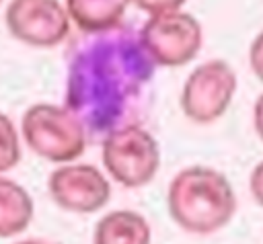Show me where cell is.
Listing matches in <instances>:
<instances>
[{
  "label": "cell",
  "instance_id": "obj_11",
  "mask_svg": "<svg viewBox=\"0 0 263 244\" xmlns=\"http://www.w3.org/2000/svg\"><path fill=\"white\" fill-rule=\"evenodd\" d=\"M33 213L35 205L29 191L16 180L0 176V238H10L27 230Z\"/></svg>",
  "mask_w": 263,
  "mask_h": 244
},
{
  "label": "cell",
  "instance_id": "obj_9",
  "mask_svg": "<svg viewBox=\"0 0 263 244\" xmlns=\"http://www.w3.org/2000/svg\"><path fill=\"white\" fill-rule=\"evenodd\" d=\"M152 230L148 219L134 209L105 213L92 234V244H150Z\"/></svg>",
  "mask_w": 263,
  "mask_h": 244
},
{
  "label": "cell",
  "instance_id": "obj_1",
  "mask_svg": "<svg viewBox=\"0 0 263 244\" xmlns=\"http://www.w3.org/2000/svg\"><path fill=\"white\" fill-rule=\"evenodd\" d=\"M154 72L132 25L82 33L68 51L64 105L82 121L88 139L103 141L111 131L144 121Z\"/></svg>",
  "mask_w": 263,
  "mask_h": 244
},
{
  "label": "cell",
  "instance_id": "obj_7",
  "mask_svg": "<svg viewBox=\"0 0 263 244\" xmlns=\"http://www.w3.org/2000/svg\"><path fill=\"white\" fill-rule=\"evenodd\" d=\"M8 33L31 47H55L70 35V16L60 0H10L4 12Z\"/></svg>",
  "mask_w": 263,
  "mask_h": 244
},
{
  "label": "cell",
  "instance_id": "obj_14",
  "mask_svg": "<svg viewBox=\"0 0 263 244\" xmlns=\"http://www.w3.org/2000/svg\"><path fill=\"white\" fill-rule=\"evenodd\" d=\"M249 64L253 74L263 82V31H259L255 35V39L251 41L249 47Z\"/></svg>",
  "mask_w": 263,
  "mask_h": 244
},
{
  "label": "cell",
  "instance_id": "obj_18",
  "mask_svg": "<svg viewBox=\"0 0 263 244\" xmlns=\"http://www.w3.org/2000/svg\"><path fill=\"white\" fill-rule=\"evenodd\" d=\"M0 2H2V0H0Z\"/></svg>",
  "mask_w": 263,
  "mask_h": 244
},
{
  "label": "cell",
  "instance_id": "obj_13",
  "mask_svg": "<svg viewBox=\"0 0 263 244\" xmlns=\"http://www.w3.org/2000/svg\"><path fill=\"white\" fill-rule=\"evenodd\" d=\"M187 0H132V4H136L140 10L148 12V14H160V12H168V10H179Z\"/></svg>",
  "mask_w": 263,
  "mask_h": 244
},
{
  "label": "cell",
  "instance_id": "obj_16",
  "mask_svg": "<svg viewBox=\"0 0 263 244\" xmlns=\"http://www.w3.org/2000/svg\"><path fill=\"white\" fill-rule=\"evenodd\" d=\"M253 125H255V131H257L259 139L263 141V92L257 96L255 107H253Z\"/></svg>",
  "mask_w": 263,
  "mask_h": 244
},
{
  "label": "cell",
  "instance_id": "obj_12",
  "mask_svg": "<svg viewBox=\"0 0 263 244\" xmlns=\"http://www.w3.org/2000/svg\"><path fill=\"white\" fill-rule=\"evenodd\" d=\"M21 160L18 131L8 115L0 111V174L14 168Z\"/></svg>",
  "mask_w": 263,
  "mask_h": 244
},
{
  "label": "cell",
  "instance_id": "obj_3",
  "mask_svg": "<svg viewBox=\"0 0 263 244\" xmlns=\"http://www.w3.org/2000/svg\"><path fill=\"white\" fill-rule=\"evenodd\" d=\"M21 133L31 152L55 164L80 158L88 141L82 121L66 105L51 103L31 105L23 115Z\"/></svg>",
  "mask_w": 263,
  "mask_h": 244
},
{
  "label": "cell",
  "instance_id": "obj_17",
  "mask_svg": "<svg viewBox=\"0 0 263 244\" xmlns=\"http://www.w3.org/2000/svg\"><path fill=\"white\" fill-rule=\"evenodd\" d=\"M14 244H60V242H53V240H47V238H27V240H21V242H14Z\"/></svg>",
  "mask_w": 263,
  "mask_h": 244
},
{
  "label": "cell",
  "instance_id": "obj_2",
  "mask_svg": "<svg viewBox=\"0 0 263 244\" xmlns=\"http://www.w3.org/2000/svg\"><path fill=\"white\" fill-rule=\"evenodd\" d=\"M166 207L181 230L205 236L230 223L236 211V195L224 172L193 164L173 176Z\"/></svg>",
  "mask_w": 263,
  "mask_h": 244
},
{
  "label": "cell",
  "instance_id": "obj_15",
  "mask_svg": "<svg viewBox=\"0 0 263 244\" xmlns=\"http://www.w3.org/2000/svg\"><path fill=\"white\" fill-rule=\"evenodd\" d=\"M249 189L253 199L263 207V160L259 164H255L251 176H249Z\"/></svg>",
  "mask_w": 263,
  "mask_h": 244
},
{
  "label": "cell",
  "instance_id": "obj_8",
  "mask_svg": "<svg viewBox=\"0 0 263 244\" xmlns=\"http://www.w3.org/2000/svg\"><path fill=\"white\" fill-rule=\"evenodd\" d=\"M53 203L72 213H95L109 203L111 185L92 164H62L47 178Z\"/></svg>",
  "mask_w": 263,
  "mask_h": 244
},
{
  "label": "cell",
  "instance_id": "obj_5",
  "mask_svg": "<svg viewBox=\"0 0 263 244\" xmlns=\"http://www.w3.org/2000/svg\"><path fill=\"white\" fill-rule=\"evenodd\" d=\"M150 59L160 68H181L193 62L203 45L201 23L185 10L150 14L140 29Z\"/></svg>",
  "mask_w": 263,
  "mask_h": 244
},
{
  "label": "cell",
  "instance_id": "obj_4",
  "mask_svg": "<svg viewBox=\"0 0 263 244\" xmlns=\"http://www.w3.org/2000/svg\"><path fill=\"white\" fill-rule=\"evenodd\" d=\"M103 166L113 180L127 189L146 187L160 168L156 137L142 125H123L101 141Z\"/></svg>",
  "mask_w": 263,
  "mask_h": 244
},
{
  "label": "cell",
  "instance_id": "obj_6",
  "mask_svg": "<svg viewBox=\"0 0 263 244\" xmlns=\"http://www.w3.org/2000/svg\"><path fill=\"white\" fill-rule=\"evenodd\" d=\"M238 78L226 59H208L191 70L181 88L183 115L199 125L218 121L230 107Z\"/></svg>",
  "mask_w": 263,
  "mask_h": 244
},
{
  "label": "cell",
  "instance_id": "obj_10",
  "mask_svg": "<svg viewBox=\"0 0 263 244\" xmlns=\"http://www.w3.org/2000/svg\"><path fill=\"white\" fill-rule=\"evenodd\" d=\"M132 0H66L70 21L80 33H99L121 25Z\"/></svg>",
  "mask_w": 263,
  "mask_h": 244
}]
</instances>
